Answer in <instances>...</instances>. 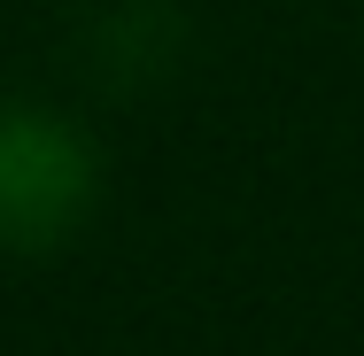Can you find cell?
I'll return each instance as SVG.
<instances>
[{"label": "cell", "instance_id": "obj_1", "mask_svg": "<svg viewBox=\"0 0 364 356\" xmlns=\"http://www.w3.org/2000/svg\"><path fill=\"white\" fill-rule=\"evenodd\" d=\"M93 202V155L39 109H0V248H55Z\"/></svg>", "mask_w": 364, "mask_h": 356}]
</instances>
